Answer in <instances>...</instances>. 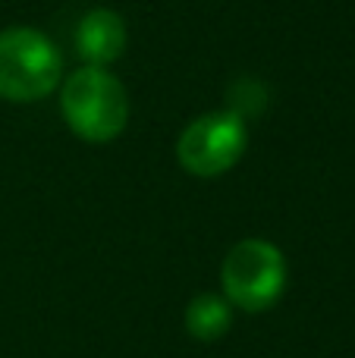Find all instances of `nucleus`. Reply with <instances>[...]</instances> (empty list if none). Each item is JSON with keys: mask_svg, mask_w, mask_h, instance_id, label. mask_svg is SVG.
<instances>
[{"mask_svg": "<svg viewBox=\"0 0 355 358\" xmlns=\"http://www.w3.org/2000/svg\"><path fill=\"white\" fill-rule=\"evenodd\" d=\"M63 73L60 50L38 29L13 25L0 31V98L3 101H41L57 88Z\"/></svg>", "mask_w": 355, "mask_h": 358, "instance_id": "2", "label": "nucleus"}, {"mask_svg": "<svg viewBox=\"0 0 355 358\" xmlns=\"http://www.w3.org/2000/svg\"><path fill=\"white\" fill-rule=\"evenodd\" d=\"M220 286L230 305L242 311H268L287 286V261L264 239H242L230 248L220 267Z\"/></svg>", "mask_w": 355, "mask_h": 358, "instance_id": "3", "label": "nucleus"}, {"mask_svg": "<svg viewBox=\"0 0 355 358\" xmlns=\"http://www.w3.org/2000/svg\"><path fill=\"white\" fill-rule=\"evenodd\" d=\"M126 22L117 16L113 10H98L85 13V19L79 22V31H75V48H79V57L88 63V66H107V63L119 60L126 50Z\"/></svg>", "mask_w": 355, "mask_h": 358, "instance_id": "5", "label": "nucleus"}, {"mask_svg": "<svg viewBox=\"0 0 355 358\" xmlns=\"http://www.w3.org/2000/svg\"><path fill=\"white\" fill-rule=\"evenodd\" d=\"M66 126L85 142H110L129 123V94L107 66H82L63 82Z\"/></svg>", "mask_w": 355, "mask_h": 358, "instance_id": "1", "label": "nucleus"}, {"mask_svg": "<svg viewBox=\"0 0 355 358\" xmlns=\"http://www.w3.org/2000/svg\"><path fill=\"white\" fill-rule=\"evenodd\" d=\"M233 324V311L230 302L224 296H211V292H201L189 302L186 308V327L195 340H217L230 330Z\"/></svg>", "mask_w": 355, "mask_h": 358, "instance_id": "6", "label": "nucleus"}, {"mask_svg": "<svg viewBox=\"0 0 355 358\" xmlns=\"http://www.w3.org/2000/svg\"><path fill=\"white\" fill-rule=\"evenodd\" d=\"M249 129L236 110L205 113L195 123L186 126V132L176 142V157L192 176L211 179L220 176L245 155Z\"/></svg>", "mask_w": 355, "mask_h": 358, "instance_id": "4", "label": "nucleus"}]
</instances>
